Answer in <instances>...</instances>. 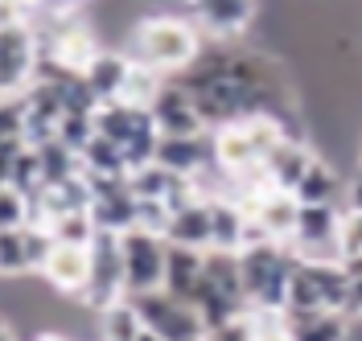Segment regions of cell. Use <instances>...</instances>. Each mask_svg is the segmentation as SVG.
<instances>
[{"label":"cell","mask_w":362,"mask_h":341,"mask_svg":"<svg viewBox=\"0 0 362 341\" xmlns=\"http://www.w3.org/2000/svg\"><path fill=\"white\" fill-rule=\"evenodd\" d=\"M293 263H296V251L288 243H280V239H259V243L239 251L243 292H247V304L255 313H284Z\"/></svg>","instance_id":"6da1fadb"},{"label":"cell","mask_w":362,"mask_h":341,"mask_svg":"<svg viewBox=\"0 0 362 341\" xmlns=\"http://www.w3.org/2000/svg\"><path fill=\"white\" fill-rule=\"evenodd\" d=\"M284 325L293 341H350V317L341 309H284Z\"/></svg>","instance_id":"e0dca14e"},{"label":"cell","mask_w":362,"mask_h":341,"mask_svg":"<svg viewBox=\"0 0 362 341\" xmlns=\"http://www.w3.org/2000/svg\"><path fill=\"white\" fill-rule=\"evenodd\" d=\"M124 247V292L144 296L165 288V263H169V239L160 230L132 227L119 234Z\"/></svg>","instance_id":"277c9868"},{"label":"cell","mask_w":362,"mask_h":341,"mask_svg":"<svg viewBox=\"0 0 362 341\" xmlns=\"http://www.w3.org/2000/svg\"><path fill=\"white\" fill-rule=\"evenodd\" d=\"M144 333V321L132 296H119L107 309H99V341H136Z\"/></svg>","instance_id":"44dd1931"},{"label":"cell","mask_w":362,"mask_h":341,"mask_svg":"<svg viewBox=\"0 0 362 341\" xmlns=\"http://www.w3.org/2000/svg\"><path fill=\"white\" fill-rule=\"evenodd\" d=\"M99 128H95V112H66L62 115V124H58V136L66 140L74 152H83L87 148V140L95 136Z\"/></svg>","instance_id":"d4e9b609"},{"label":"cell","mask_w":362,"mask_h":341,"mask_svg":"<svg viewBox=\"0 0 362 341\" xmlns=\"http://www.w3.org/2000/svg\"><path fill=\"white\" fill-rule=\"evenodd\" d=\"M206 272V251L198 247H173L169 243V263H165V288L181 300H189L194 284L202 280Z\"/></svg>","instance_id":"ffe728a7"},{"label":"cell","mask_w":362,"mask_h":341,"mask_svg":"<svg viewBox=\"0 0 362 341\" xmlns=\"http://www.w3.org/2000/svg\"><path fill=\"white\" fill-rule=\"evenodd\" d=\"M90 218L99 230H132L140 222V193L132 189V177H90Z\"/></svg>","instance_id":"52a82bcc"},{"label":"cell","mask_w":362,"mask_h":341,"mask_svg":"<svg viewBox=\"0 0 362 341\" xmlns=\"http://www.w3.org/2000/svg\"><path fill=\"white\" fill-rule=\"evenodd\" d=\"M42 275H45V284H49L54 292L78 296V300H83V292H87V284H90V247L58 243V247L49 251Z\"/></svg>","instance_id":"4fadbf2b"},{"label":"cell","mask_w":362,"mask_h":341,"mask_svg":"<svg viewBox=\"0 0 362 341\" xmlns=\"http://www.w3.org/2000/svg\"><path fill=\"white\" fill-rule=\"evenodd\" d=\"M33 341H66V337H58V333H42V337H33Z\"/></svg>","instance_id":"e575fe53"},{"label":"cell","mask_w":362,"mask_h":341,"mask_svg":"<svg viewBox=\"0 0 362 341\" xmlns=\"http://www.w3.org/2000/svg\"><path fill=\"white\" fill-rule=\"evenodd\" d=\"M95 128H99L103 136H112L119 148H128V144H136V140H144V136H157V124H153L148 107L128 103V99H107V103H99V107H95Z\"/></svg>","instance_id":"7c38bea8"},{"label":"cell","mask_w":362,"mask_h":341,"mask_svg":"<svg viewBox=\"0 0 362 341\" xmlns=\"http://www.w3.org/2000/svg\"><path fill=\"white\" fill-rule=\"evenodd\" d=\"M148 115H153L160 136H202L206 132V119L198 112V103H194V95L185 91L177 78L173 83L165 78V87L148 103Z\"/></svg>","instance_id":"30bf717a"},{"label":"cell","mask_w":362,"mask_h":341,"mask_svg":"<svg viewBox=\"0 0 362 341\" xmlns=\"http://www.w3.org/2000/svg\"><path fill=\"white\" fill-rule=\"evenodd\" d=\"M136 341H160V337H157V333H153V329H144V333H140V337H136Z\"/></svg>","instance_id":"836d02e7"},{"label":"cell","mask_w":362,"mask_h":341,"mask_svg":"<svg viewBox=\"0 0 362 341\" xmlns=\"http://www.w3.org/2000/svg\"><path fill=\"white\" fill-rule=\"evenodd\" d=\"M160 169H169V173H181V177H198L206 164L214 160V148H210V140L202 136H160L157 140V157H153Z\"/></svg>","instance_id":"2e32d148"},{"label":"cell","mask_w":362,"mask_h":341,"mask_svg":"<svg viewBox=\"0 0 362 341\" xmlns=\"http://www.w3.org/2000/svg\"><path fill=\"white\" fill-rule=\"evenodd\" d=\"M350 255H362V210H341L338 222V259H350Z\"/></svg>","instance_id":"484cf974"},{"label":"cell","mask_w":362,"mask_h":341,"mask_svg":"<svg viewBox=\"0 0 362 341\" xmlns=\"http://www.w3.org/2000/svg\"><path fill=\"white\" fill-rule=\"evenodd\" d=\"M45 227L54 230V239H58V243H78V247H90V239L99 234L95 218H90V210H66V214L49 218Z\"/></svg>","instance_id":"603a6c76"},{"label":"cell","mask_w":362,"mask_h":341,"mask_svg":"<svg viewBox=\"0 0 362 341\" xmlns=\"http://www.w3.org/2000/svg\"><path fill=\"white\" fill-rule=\"evenodd\" d=\"M78 157H83V173H87V177H124V173H128L124 148H119L112 136H103V132H95Z\"/></svg>","instance_id":"7402d4cb"},{"label":"cell","mask_w":362,"mask_h":341,"mask_svg":"<svg viewBox=\"0 0 362 341\" xmlns=\"http://www.w3.org/2000/svg\"><path fill=\"white\" fill-rule=\"evenodd\" d=\"M346 292H350V272L341 268V259H300L296 255L284 309H293V313H305V309H346Z\"/></svg>","instance_id":"3957f363"},{"label":"cell","mask_w":362,"mask_h":341,"mask_svg":"<svg viewBox=\"0 0 362 341\" xmlns=\"http://www.w3.org/2000/svg\"><path fill=\"white\" fill-rule=\"evenodd\" d=\"M119 296H128L124 292V247L115 230H99L90 239V284L83 292V304L99 313Z\"/></svg>","instance_id":"8992f818"},{"label":"cell","mask_w":362,"mask_h":341,"mask_svg":"<svg viewBox=\"0 0 362 341\" xmlns=\"http://www.w3.org/2000/svg\"><path fill=\"white\" fill-rule=\"evenodd\" d=\"M206 341H255V333H251V317L243 313V317H235V321H226V325H218V329H210Z\"/></svg>","instance_id":"83f0119b"},{"label":"cell","mask_w":362,"mask_h":341,"mask_svg":"<svg viewBox=\"0 0 362 341\" xmlns=\"http://www.w3.org/2000/svg\"><path fill=\"white\" fill-rule=\"evenodd\" d=\"M25 222H29V198H25L21 189L4 185V189H0V230L25 227Z\"/></svg>","instance_id":"4316f807"},{"label":"cell","mask_w":362,"mask_h":341,"mask_svg":"<svg viewBox=\"0 0 362 341\" xmlns=\"http://www.w3.org/2000/svg\"><path fill=\"white\" fill-rule=\"evenodd\" d=\"M313 160H317V148L309 144V140L284 136L268 157H264V177H268V185H276V189L296 193V185H300V177L309 173Z\"/></svg>","instance_id":"5bb4252c"},{"label":"cell","mask_w":362,"mask_h":341,"mask_svg":"<svg viewBox=\"0 0 362 341\" xmlns=\"http://www.w3.org/2000/svg\"><path fill=\"white\" fill-rule=\"evenodd\" d=\"M296 202L300 205H338L346 202V177L329 164L325 157H317L309 164V173L296 185Z\"/></svg>","instance_id":"d6986e66"},{"label":"cell","mask_w":362,"mask_h":341,"mask_svg":"<svg viewBox=\"0 0 362 341\" xmlns=\"http://www.w3.org/2000/svg\"><path fill=\"white\" fill-rule=\"evenodd\" d=\"M346 205H350V210H362V157L354 160V169H350V177H346Z\"/></svg>","instance_id":"f546056e"},{"label":"cell","mask_w":362,"mask_h":341,"mask_svg":"<svg viewBox=\"0 0 362 341\" xmlns=\"http://www.w3.org/2000/svg\"><path fill=\"white\" fill-rule=\"evenodd\" d=\"M132 300H136V309H140L144 329H153L160 341H206V333H210L202 313H198L189 300L173 296L169 288L132 296Z\"/></svg>","instance_id":"5b68a950"},{"label":"cell","mask_w":362,"mask_h":341,"mask_svg":"<svg viewBox=\"0 0 362 341\" xmlns=\"http://www.w3.org/2000/svg\"><path fill=\"white\" fill-rule=\"evenodd\" d=\"M25 21H29V8L21 0H0V29L4 25H25Z\"/></svg>","instance_id":"4dcf8cb0"},{"label":"cell","mask_w":362,"mask_h":341,"mask_svg":"<svg viewBox=\"0 0 362 341\" xmlns=\"http://www.w3.org/2000/svg\"><path fill=\"white\" fill-rule=\"evenodd\" d=\"M338 222H341L338 205H300L288 247L300 259H338Z\"/></svg>","instance_id":"9c48e42d"},{"label":"cell","mask_w":362,"mask_h":341,"mask_svg":"<svg viewBox=\"0 0 362 341\" xmlns=\"http://www.w3.org/2000/svg\"><path fill=\"white\" fill-rule=\"evenodd\" d=\"M42 46L29 25H4L0 29V95H21L37 78Z\"/></svg>","instance_id":"ba28073f"},{"label":"cell","mask_w":362,"mask_h":341,"mask_svg":"<svg viewBox=\"0 0 362 341\" xmlns=\"http://www.w3.org/2000/svg\"><path fill=\"white\" fill-rule=\"evenodd\" d=\"M83 78H87V87L95 91V99H99V103H107V99H124V91H128V78H132V58L112 54V49H99V54L87 62Z\"/></svg>","instance_id":"ac0fdd59"},{"label":"cell","mask_w":362,"mask_h":341,"mask_svg":"<svg viewBox=\"0 0 362 341\" xmlns=\"http://www.w3.org/2000/svg\"><path fill=\"white\" fill-rule=\"evenodd\" d=\"M189 13L214 42H235L255 25L259 0H189Z\"/></svg>","instance_id":"8fae6325"},{"label":"cell","mask_w":362,"mask_h":341,"mask_svg":"<svg viewBox=\"0 0 362 341\" xmlns=\"http://www.w3.org/2000/svg\"><path fill=\"white\" fill-rule=\"evenodd\" d=\"M350 321H362V275L350 280V292H346V309H341Z\"/></svg>","instance_id":"1f68e13d"},{"label":"cell","mask_w":362,"mask_h":341,"mask_svg":"<svg viewBox=\"0 0 362 341\" xmlns=\"http://www.w3.org/2000/svg\"><path fill=\"white\" fill-rule=\"evenodd\" d=\"M21 148H25V136L4 140V144H0V189L13 185V164H17V152H21Z\"/></svg>","instance_id":"f1b7e54d"},{"label":"cell","mask_w":362,"mask_h":341,"mask_svg":"<svg viewBox=\"0 0 362 341\" xmlns=\"http://www.w3.org/2000/svg\"><path fill=\"white\" fill-rule=\"evenodd\" d=\"M165 239L173 247H198L210 251L214 243V214H210V198H189L185 205H177L165 222Z\"/></svg>","instance_id":"9a60e30c"},{"label":"cell","mask_w":362,"mask_h":341,"mask_svg":"<svg viewBox=\"0 0 362 341\" xmlns=\"http://www.w3.org/2000/svg\"><path fill=\"white\" fill-rule=\"evenodd\" d=\"M0 341H17V333H13V325H8V317H0Z\"/></svg>","instance_id":"d6a6232c"},{"label":"cell","mask_w":362,"mask_h":341,"mask_svg":"<svg viewBox=\"0 0 362 341\" xmlns=\"http://www.w3.org/2000/svg\"><path fill=\"white\" fill-rule=\"evenodd\" d=\"M0 275H29L25 227H8V230H0Z\"/></svg>","instance_id":"cb8c5ba5"},{"label":"cell","mask_w":362,"mask_h":341,"mask_svg":"<svg viewBox=\"0 0 362 341\" xmlns=\"http://www.w3.org/2000/svg\"><path fill=\"white\" fill-rule=\"evenodd\" d=\"M128 46H132V62H144L160 74H181L202 54V37L181 17H144L132 29Z\"/></svg>","instance_id":"7a4b0ae2"}]
</instances>
